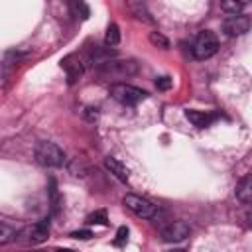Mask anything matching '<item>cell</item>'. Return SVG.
Returning a JSON list of instances; mask_svg holds the SVG:
<instances>
[{"label": "cell", "mask_w": 252, "mask_h": 252, "mask_svg": "<svg viewBox=\"0 0 252 252\" xmlns=\"http://www.w3.org/2000/svg\"><path fill=\"white\" fill-rule=\"evenodd\" d=\"M156 87H158V91H169L171 89V77H167V75L158 77L156 79Z\"/></svg>", "instance_id": "7402d4cb"}, {"label": "cell", "mask_w": 252, "mask_h": 252, "mask_svg": "<svg viewBox=\"0 0 252 252\" xmlns=\"http://www.w3.org/2000/svg\"><path fill=\"white\" fill-rule=\"evenodd\" d=\"M55 252H73V250H69V248H59V250H55Z\"/></svg>", "instance_id": "4316f807"}, {"label": "cell", "mask_w": 252, "mask_h": 252, "mask_svg": "<svg viewBox=\"0 0 252 252\" xmlns=\"http://www.w3.org/2000/svg\"><path fill=\"white\" fill-rule=\"evenodd\" d=\"M244 219H246V222H248V224H252V205H250V207H248V211L244 213Z\"/></svg>", "instance_id": "484cf974"}, {"label": "cell", "mask_w": 252, "mask_h": 252, "mask_svg": "<svg viewBox=\"0 0 252 252\" xmlns=\"http://www.w3.org/2000/svg\"><path fill=\"white\" fill-rule=\"evenodd\" d=\"M69 236H71V238H77V240H89V238L93 236V232H91V230H75V232H71Z\"/></svg>", "instance_id": "603a6c76"}, {"label": "cell", "mask_w": 252, "mask_h": 252, "mask_svg": "<svg viewBox=\"0 0 252 252\" xmlns=\"http://www.w3.org/2000/svg\"><path fill=\"white\" fill-rule=\"evenodd\" d=\"M61 67L65 71V77H67V83L69 85H75L81 77H83V71H85V65L81 61V57L77 53H69L61 59Z\"/></svg>", "instance_id": "ba28073f"}, {"label": "cell", "mask_w": 252, "mask_h": 252, "mask_svg": "<svg viewBox=\"0 0 252 252\" xmlns=\"http://www.w3.org/2000/svg\"><path fill=\"white\" fill-rule=\"evenodd\" d=\"M252 22L246 14H238V16H228L224 22H222V32L228 35V37H238V35H244L248 30H250Z\"/></svg>", "instance_id": "52a82bcc"}, {"label": "cell", "mask_w": 252, "mask_h": 252, "mask_svg": "<svg viewBox=\"0 0 252 252\" xmlns=\"http://www.w3.org/2000/svg\"><path fill=\"white\" fill-rule=\"evenodd\" d=\"M246 8V2H236V0H224L220 2V10L230 14V16H238L242 14V10Z\"/></svg>", "instance_id": "2e32d148"}, {"label": "cell", "mask_w": 252, "mask_h": 252, "mask_svg": "<svg viewBox=\"0 0 252 252\" xmlns=\"http://www.w3.org/2000/svg\"><path fill=\"white\" fill-rule=\"evenodd\" d=\"M185 118H187L193 126H197V128H207V126H211V122L217 118V114L205 112V110H193V108H189V110H185Z\"/></svg>", "instance_id": "8fae6325"}, {"label": "cell", "mask_w": 252, "mask_h": 252, "mask_svg": "<svg viewBox=\"0 0 252 252\" xmlns=\"http://www.w3.org/2000/svg\"><path fill=\"white\" fill-rule=\"evenodd\" d=\"M102 79H112L116 83H122L120 79H128L138 73V63L134 59H112L96 69Z\"/></svg>", "instance_id": "6da1fadb"}, {"label": "cell", "mask_w": 252, "mask_h": 252, "mask_svg": "<svg viewBox=\"0 0 252 252\" xmlns=\"http://www.w3.org/2000/svg\"><path fill=\"white\" fill-rule=\"evenodd\" d=\"M49 228H51V220H49V217L47 219H41V220H37V222H33L30 228H26V240L28 242H32V244H41V242H45L47 240V236H49Z\"/></svg>", "instance_id": "9c48e42d"}, {"label": "cell", "mask_w": 252, "mask_h": 252, "mask_svg": "<svg viewBox=\"0 0 252 252\" xmlns=\"http://www.w3.org/2000/svg\"><path fill=\"white\" fill-rule=\"evenodd\" d=\"M217 51H219V37H217V33L211 32V30L199 32L195 41H193V47H191L193 57L197 61H205V59L213 57Z\"/></svg>", "instance_id": "7a4b0ae2"}, {"label": "cell", "mask_w": 252, "mask_h": 252, "mask_svg": "<svg viewBox=\"0 0 252 252\" xmlns=\"http://www.w3.org/2000/svg\"><path fill=\"white\" fill-rule=\"evenodd\" d=\"M110 96L126 106H134L142 100L148 98V93L144 89H138L134 85H128V83H112L110 85Z\"/></svg>", "instance_id": "3957f363"}, {"label": "cell", "mask_w": 252, "mask_h": 252, "mask_svg": "<svg viewBox=\"0 0 252 252\" xmlns=\"http://www.w3.org/2000/svg\"><path fill=\"white\" fill-rule=\"evenodd\" d=\"M189 232H191V228L185 220H171L159 228V236L163 242H181L189 236Z\"/></svg>", "instance_id": "8992f818"}, {"label": "cell", "mask_w": 252, "mask_h": 252, "mask_svg": "<svg viewBox=\"0 0 252 252\" xmlns=\"http://www.w3.org/2000/svg\"><path fill=\"white\" fill-rule=\"evenodd\" d=\"M14 236H16V230H14V228H10L6 222H2V224H0V244H2V246H4V244H8Z\"/></svg>", "instance_id": "d6986e66"}, {"label": "cell", "mask_w": 252, "mask_h": 252, "mask_svg": "<svg viewBox=\"0 0 252 252\" xmlns=\"http://www.w3.org/2000/svg\"><path fill=\"white\" fill-rule=\"evenodd\" d=\"M234 195L242 205H252V173H248L246 177H242L238 181Z\"/></svg>", "instance_id": "7c38bea8"}, {"label": "cell", "mask_w": 252, "mask_h": 252, "mask_svg": "<svg viewBox=\"0 0 252 252\" xmlns=\"http://www.w3.org/2000/svg\"><path fill=\"white\" fill-rule=\"evenodd\" d=\"M49 193H51V205H53V209L57 207V191H55V181L51 179L49 181Z\"/></svg>", "instance_id": "cb8c5ba5"}, {"label": "cell", "mask_w": 252, "mask_h": 252, "mask_svg": "<svg viewBox=\"0 0 252 252\" xmlns=\"http://www.w3.org/2000/svg\"><path fill=\"white\" fill-rule=\"evenodd\" d=\"M104 167H106V169H108L116 179H120V181H124V183L128 181V173H130V171H128V167H126L120 159H116V158H110V156H108V158L104 159Z\"/></svg>", "instance_id": "4fadbf2b"}, {"label": "cell", "mask_w": 252, "mask_h": 252, "mask_svg": "<svg viewBox=\"0 0 252 252\" xmlns=\"http://www.w3.org/2000/svg\"><path fill=\"white\" fill-rule=\"evenodd\" d=\"M85 118L91 120V122L96 120V118H98V110H96V108H85Z\"/></svg>", "instance_id": "d4e9b609"}, {"label": "cell", "mask_w": 252, "mask_h": 252, "mask_svg": "<svg viewBox=\"0 0 252 252\" xmlns=\"http://www.w3.org/2000/svg\"><path fill=\"white\" fill-rule=\"evenodd\" d=\"M128 240V228L126 226H120L116 230V238H114V246H124Z\"/></svg>", "instance_id": "44dd1931"}, {"label": "cell", "mask_w": 252, "mask_h": 252, "mask_svg": "<svg viewBox=\"0 0 252 252\" xmlns=\"http://www.w3.org/2000/svg\"><path fill=\"white\" fill-rule=\"evenodd\" d=\"M148 39H150L152 45H156V47H159V49H167V47H169V39H167L161 32H150Z\"/></svg>", "instance_id": "e0dca14e"}, {"label": "cell", "mask_w": 252, "mask_h": 252, "mask_svg": "<svg viewBox=\"0 0 252 252\" xmlns=\"http://www.w3.org/2000/svg\"><path fill=\"white\" fill-rule=\"evenodd\" d=\"M128 6V10L138 18V20H144V22H154V18H152V14L148 12V8H146V4H142V2H128L126 4Z\"/></svg>", "instance_id": "5bb4252c"}, {"label": "cell", "mask_w": 252, "mask_h": 252, "mask_svg": "<svg viewBox=\"0 0 252 252\" xmlns=\"http://www.w3.org/2000/svg\"><path fill=\"white\" fill-rule=\"evenodd\" d=\"M35 159L45 167H61L65 163V152L53 142H39L35 146Z\"/></svg>", "instance_id": "277c9868"}, {"label": "cell", "mask_w": 252, "mask_h": 252, "mask_svg": "<svg viewBox=\"0 0 252 252\" xmlns=\"http://www.w3.org/2000/svg\"><path fill=\"white\" fill-rule=\"evenodd\" d=\"M124 205H126V209H130L134 215H138V217H142V219H154L156 215H158V207L154 205V203H150L148 199H144V197H140V195H126L124 197V201H122Z\"/></svg>", "instance_id": "5b68a950"}, {"label": "cell", "mask_w": 252, "mask_h": 252, "mask_svg": "<svg viewBox=\"0 0 252 252\" xmlns=\"http://www.w3.org/2000/svg\"><path fill=\"white\" fill-rule=\"evenodd\" d=\"M167 252H185L183 248H173V250H167Z\"/></svg>", "instance_id": "83f0119b"}, {"label": "cell", "mask_w": 252, "mask_h": 252, "mask_svg": "<svg viewBox=\"0 0 252 252\" xmlns=\"http://www.w3.org/2000/svg\"><path fill=\"white\" fill-rule=\"evenodd\" d=\"M73 10L81 16V20H87V18L91 16V10H89V6H87L85 2H75V4H73Z\"/></svg>", "instance_id": "ffe728a7"}, {"label": "cell", "mask_w": 252, "mask_h": 252, "mask_svg": "<svg viewBox=\"0 0 252 252\" xmlns=\"http://www.w3.org/2000/svg\"><path fill=\"white\" fill-rule=\"evenodd\" d=\"M120 43V30L116 24H108L106 33H104V45L106 47H114Z\"/></svg>", "instance_id": "9a60e30c"}, {"label": "cell", "mask_w": 252, "mask_h": 252, "mask_svg": "<svg viewBox=\"0 0 252 252\" xmlns=\"http://www.w3.org/2000/svg\"><path fill=\"white\" fill-rule=\"evenodd\" d=\"M87 222H89V224H108V215H106L104 209L94 211V213H91V215L87 217Z\"/></svg>", "instance_id": "ac0fdd59"}, {"label": "cell", "mask_w": 252, "mask_h": 252, "mask_svg": "<svg viewBox=\"0 0 252 252\" xmlns=\"http://www.w3.org/2000/svg\"><path fill=\"white\" fill-rule=\"evenodd\" d=\"M112 59H116V51L114 49H110V47H98V45H94L91 51H89V63L93 65V67H102L104 63H108V61H112Z\"/></svg>", "instance_id": "30bf717a"}]
</instances>
